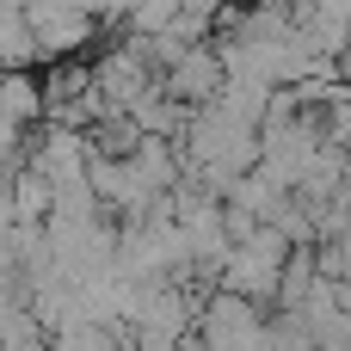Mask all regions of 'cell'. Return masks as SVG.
I'll list each match as a JSON object with an SVG mask.
<instances>
[{"label": "cell", "instance_id": "ba28073f", "mask_svg": "<svg viewBox=\"0 0 351 351\" xmlns=\"http://www.w3.org/2000/svg\"><path fill=\"white\" fill-rule=\"evenodd\" d=\"M290 6H308V0H290Z\"/></svg>", "mask_w": 351, "mask_h": 351}, {"label": "cell", "instance_id": "277c9868", "mask_svg": "<svg viewBox=\"0 0 351 351\" xmlns=\"http://www.w3.org/2000/svg\"><path fill=\"white\" fill-rule=\"evenodd\" d=\"M222 290L247 296L253 308H271V302H278V259H265V253H253V247H228Z\"/></svg>", "mask_w": 351, "mask_h": 351}, {"label": "cell", "instance_id": "3957f363", "mask_svg": "<svg viewBox=\"0 0 351 351\" xmlns=\"http://www.w3.org/2000/svg\"><path fill=\"white\" fill-rule=\"evenodd\" d=\"M148 86H154V68L142 62V49H136V43H123V49H111V56H99V62H93V93H99L105 105H117V111H123V105H136Z\"/></svg>", "mask_w": 351, "mask_h": 351}, {"label": "cell", "instance_id": "5b68a950", "mask_svg": "<svg viewBox=\"0 0 351 351\" xmlns=\"http://www.w3.org/2000/svg\"><path fill=\"white\" fill-rule=\"evenodd\" d=\"M37 117H43V86H37L25 68H0V123L31 130Z\"/></svg>", "mask_w": 351, "mask_h": 351}, {"label": "cell", "instance_id": "6da1fadb", "mask_svg": "<svg viewBox=\"0 0 351 351\" xmlns=\"http://www.w3.org/2000/svg\"><path fill=\"white\" fill-rule=\"evenodd\" d=\"M25 12H31V37H37V56H43V62H68V56L86 49L93 31H99V19H93L80 0H37V6H25Z\"/></svg>", "mask_w": 351, "mask_h": 351}, {"label": "cell", "instance_id": "8992f818", "mask_svg": "<svg viewBox=\"0 0 351 351\" xmlns=\"http://www.w3.org/2000/svg\"><path fill=\"white\" fill-rule=\"evenodd\" d=\"M31 62H43L31 37V12L25 0H0V68H31Z\"/></svg>", "mask_w": 351, "mask_h": 351}, {"label": "cell", "instance_id": "52a82bcc", "mask_svg": "<svg viewBox=\"0 0 351 351\" xmlns=\"http://www.w3.org/2000/svg\"><path fill=\"white\" fill-rule=\"evenodd\" d=\"M6 197H12V222H43L49 216V179L25 160V167H12V185H6Z\"/></svg>", "mask_w": 351, "mask_h": 351}, {"label": "cell", "instance_id": "7a4b0ae2", "mask_svg": "<svg viewBox=\"0 0 351 351\" xmlns=\"http://www.w3.org/2000/svg\"><path fill=\"white\" fill-rule=\"evenodd\" d=\"M160 80V93L167 99H179V105H210L216 93H222V56H216V43H191L167 74H154Z\"/></svg>", "mask_w": 351, "mask_h": 351}]
</instances>
